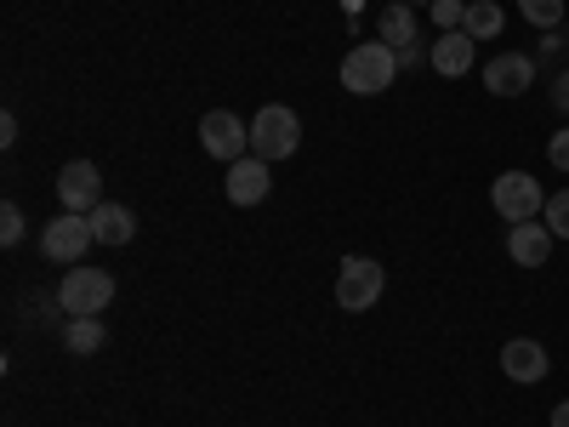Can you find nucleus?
I'll use <instances>...</instances> for the list:
<instances>
[{"mask_svg": "<svg viewBox=\"0 0 569 427\" xmlns=\"http://www.w3.org/2000/svg\"><path fill=\"white\" fill-rule=\"evenodd\" d=\"M222 188H228V200H233V206H262V200L273 195V171H268V160L246 155V160H233V166H228Z\"/></svg>", "mask_w": 569, "mask_h": 427, "instance_id": "obj_10", "label": "nucleus"}, {"mask_svg": "<svg viewBox=\"0 0 569 427\" xmlns=\"http://www.w3.org/2000/svg\"><path fill=\"white\" fill-rule=\"evenodd\" d=\"M382 291H388L382 262H376V257H342V268H337V308L370 314L376 302H382Z\"/></svg>", "mask_w": 569, "mask_h": 427, "instance_id": "obj_5", "label": "nucleus"}, {"mask_svg": "<svg viewBox=\"0 0 569 427\" xmlns=\"http://www.w3.org/2000/svg\"><path fill=\"white\" fill-rule=\"evenodd\" d=\"M541 222L552 228V240H569V188L547 195V211H541Z\"/></svg>", "mask_w": 569, "mask_h": 427, "instance_id": "obj_20", "label": "nucleus"}, {"mask_svg": "<svg viewBox=\"0 0 569 427\" xmlns=\"http://www.w3.org/2000/svg\"><path fill=\"white\" fill-rule=\"evenodd\" d=\"M501 23H507V12L496 7V0H472V7H467V34L472 40H490V34H501Z\"/></svg>", "mask_w": 569, "mask_h": 427, "instance_id": "obj_17", "label": "nucleus"}, {"mask_svg": "<svg viewBox=\"0 0 569 427\" xmlns=\"http://www.w3.org/2000/svg\"><path fill=\"white\" fill-rule=\"evenodd\" d=\"M58 206L91 217V211L103 206V171L91 166V160H69V166L58 171Z\"/></svg>", "mask_w": 569, "mask_h": 427, "instance_id": "obj_8", "label": "nucleus"}, {"mask_svg": "<svg viewBox=\"0 0 569 427\" xmlns=\"http://www.w3.org/2000/svg\"><path fill=\"white\" fill-rule=\"evenodd\" d=\"M467 7H472V0H467Z\"/></svg>", "mask_w": 569, "mask_h": 427, "instance_id": "obj_28", "label": "nucleus"}, {"mask_svg": "<svg viewBox=\"0 0 569 427\" xmlns=\"http://www.w3.org/2000/svg\"><path fill=\"white\" fill-rule=\"evenodd\" d=\"M552 109H558V115H569V69L552 80Z\"/></svg>", "mask_w": 569, "mask_h": 427, "instance_id": "obj_23", "label": "nucleus"}, {"mask_svg": "<svg viewBox=\"0 0 569 427\" xmlns=\"http://www.w3.org/2000/svg\"><path fill=\"white\" fill-rule=\"evenodd\" d=\"M558 40H563V46H569V29H563V34H558Z\"/></svg>", "mask_w": 569, "mask_h": 427, "instance_id": "obj_27", "label": "nucleus"}, {"mask_svg": "<svg viewBox=\"0 0 569 427\" xmlns=\"http://www.w3.org/2000/svg\"><path fill=\"white\" fill-rule=\"evenodd\" d=\"M433 23H439V34L461 29L467 23V0H433Z\"/></svg>", "mask_w": 569, "mask_h": 427, "instance_id": "obj_21", "label": "nucleus"}, {"mask_svg": "<svg viewBox=\"0 0 569 427\" xmlns=\"http://www.w3.org/2000/svg\"><path fill=\"white\" fill-rule=\"evenodd\" d=\"M382 40L393 46V52H410L416 46V12L410 7H388L382 12Z\"/></svg>", "mask_w": 569, "mask_h": 427, "instance_id": "obj_16", "label": "nucleus"}, {"mask_svg": "<svg viewBox=\"0 0 569 427\" xmlns=\"http://www.w3.org/2000/svg\"><path fill=\"white\" fill-rule=\"evenodd\" d=\"M114 302V274L109 268H91V262H80V268H63V285H58V308L69 314V319H103V308Z\"/></svg>", "mask_w": 569, "mask_h": 427, "instance_id": "obj_2", "label": "nucleus"}, {"mask_svg": "<svg viewBox=\"0 0 569 427\" xmlns=\"http://www.w3.org/2000/svg\"><path fill=\"white\" fill-rule=\"evenodd\" d=\"M490 206H496V217H507V228L512 222H536L547 211V188L536 182V171H501L490 182Z\"/></svg>", "mask_w": 569, "mask_h": 427, "instance_id": "obj_4", "label": "nucleus"}, {"mask_svg": "<svg viewBox=\"0 0 569 427\" xmlns=\"http://www.w3.org/2000/svg\"><path fill=\"white\" fill-rule=\"evenodd\" d=\"M91 234H98V246H131V234H137V211L131 206H114V200H103L98 211H91Z\"/></svg>", "mask_w": 569, "mask_h": 427, "instance_id": "obj_14", "label": "nucleus"}, {"mask_svg": "<svg viewBox=\"0 0 569 427\" xmlns=\"http://www.w3.org/2000/svg\"><path fill=\"white\" fill-rule=\"evenodd\" d=\"M518 12L536 29H563V0H518Z\"/></svg>", "mask_w": 569, "mask_h": 427, "instance_id": "obj_19", "label": "nucleus"}, {"mask_svg": "<svg viewBox=\"0 0 569 427\" xmlns=\"http://www.w3.org/2000/svg\"><path fill=\"white\" fill-rule=\"evenodd\" d=\"M552 427H569V399H558V410H552Z\"/></svg>", "mask_w": 569, "mask_h": 427, "instance_id": "obj_25", "label": "nucleus"}, {"mask_svg": "<svg viewBox=\"0 0 569 427\" xmlns=\"http://www.w3.org/2000/svg\"><path fill=\"white\" fill-rule=\"evenodd\" d=\"M103 342H109V330H103V319H91V314L63 325V348L80 354V359H86V354H103Z\"/></svg>", "mask_w": 569, "mask_h": 427, "instance_id": "obj_15", "label": "nucleus"}, {"mask_svg": "<svg viewBox=\"0 0 569 427\" xmlns=\"http://www.w3.org/2000/svg\"><path fill=\"white\" fill-rule=\"evenodd\" d=\"M302 149V120L297 109H284V103H262L257 120H251V155L279 166V160H291Z\"/></svg>", "mask_w": 569, "mask_h": 427, "instance_id": "obj_3", "label": "nucleus"}, {"mask_svg": "<svg viewBox=\"0 0 569 427\" xmlns=\"http://www.w3.org/2000/svg\"><path fill=\"white\" fill-rule=\"evenodd\" d=\"M200 149H206L211 160H222V166L246 160V155H251V126H246L240 115H228V109H211V115L200 120Z\"/></svg>", "mask_w": 569, "mask_h": 427, "instance_id": "obj_7", "label": "nucleus"}, {"mask_svg": "<svg viewBox=\"0 0 569 427\" xmlns=\"http://www.w3.org/2000/svg\"><path fill=\"white\" fill-rule=\"evenodd\" d=\"M552 228L536 217V222H512L507 228V257L518 262V268H541V262H552Z\"/></svg>", "mask_w": 569, "mask_h": 427, "instance_id": "obj_11", "label": "nucleus"}, {"mask_svg": "<svg viewBox=\"0 0 569 427\" xmlns=\"http://www.w3.org/2000/svg\"><path fill=\"white\" fill-rule=\"evenodd\" d=\"M405 7H433V0H405Z\"/></svg>", "mask_w": 569, "mask_h": 427, "instance_id": "obj_26", "label": "nucleus"}, {"mask_svg": "<svg viewBox=\"0 0 569 427\" xmlns=\"http://www.w3.org/2000/svg\"><path fill=\"white\" fill-rule=\"evenodd\" d=\"M0 142H7V149H12V142H18V115H12V109L0 115Z\"/></svg>", "mask_w": 569, "mask_h": 427, "instance_id": "obj_24", "label": "nucleus"}, {"mask_svg": "<svg viewBox=\"0 0 569 427\" xmlns=\"http://www.w3.org/2000/svg\"><path fill=\"white\" fill-rule=\"evenodd\" d=\"M91 246H98V234H91V217H80V211H63V217H52V222L40 228V257L46 262L80 268Z\"/></svg>", "mask_w": 569, "mask_h": 427, "instance_id": "obj_6", "label": "nucleus"}, {"mask_svg": "<svg viewBox=\"0 0 569 427\" xmlns=\"http://www.w3.org/2000/svg\"><path fill=\"white\" fill-rule=\"evenodd\" d=\"M23 234H29V222H23V206H18V200H7V206H0V246H7V251H18V246H23Z\"/></svg>", "mask_w": 569, "mask_h": 427, "instance_id": "obj_18", "label": "nucleus"}, {"mask_svg": "<svg viewBox=\"0 0 569 427\" xmlns=\"http://www.w3.org/2000/svg\"><path fill=\"white\" fill-rule=\"evenodd\" d=\"M427 63H433L445 80H461V75H472V63H479V40H472L467 29H450V34H439V40H433Z\"/></svg>", "mask_w": 569, "mask_h": 427, "instance_id": "obj_12", "label": "nucleus"}, {"mask_svg": "<svg viewBox=\"0 0 569 427\" xmlns=\"http://www.w3.org/2000/svg\"><path fill=\"white\" fill-rule=\"evenodd\" d=\"M501 370H507V383H525V388H536L541 376L552 370V359H547V348H541L536 337H512V342L501 348Z\"/></svg>", "mask_w": 569, "mask_h": 427, "instance_id": "obj_13", "label": "nucleus"}, {"mask_svg": "<svg viewBox=\"0 0 569 427\" xmlns=\"http://www.w3.org/2000/svg\"><path fill=\"white\" fill-rule=\"evenodd\" d=\"M547 160H552L558 171H569V126H558V131H552V142H547Z\"/></svg>", "mask_w": 569, "mask_h": 427, "instance_id": "obj_22", "label": "nucleus"}, {"mask_svg": "<svg viewBox=\"0 0 569 427\" xmlns=\"http://www.w3.org/2000/svg\"><path fill=\"white\" fill-rule=\"evenodd\" d=\"M393 80H399V52L388 40H359L342 58V86L353 98H376V91H388Z\"/></svg>", "mask_w": 569, "mask_h": 427, "instance_id": "obj_1", "label": "nucleus"}, {"mask_svg": "<svg viewBox=\"0 0 569 427\" xmlns=\"http://www.w3.org/2000/svg\"><path fill=\"white\" fill-rule=\"evenodd\" d=\"M485 86H490V98H525V91L536 86V58L525 52H496L485 63Z\"/></svg>", "mask_w": 569, "mask_h": 427, "instance_id": "obj_9", "label": "nucleus"}]
</instances>
